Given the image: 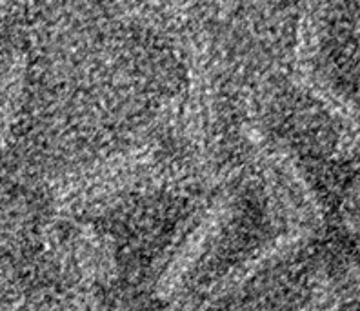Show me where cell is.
<instances>
[{
    "label": "cell",
    "instance_id": "obj_6",
    "mask_svg": "<svg viewBox=\"0 0 360 311\" xmlns=\"http://www.w3.org/2000/svg\"><path fill=\"white\" fill-rule=\"evenodd\" d=\"M0 311H33L26 298H15L11 303H6L0 306Z\"/></svg>",
    "mask_w": 360,
    "mask_h": 311
},
{
    "label": "cell",
    "instance_id": "obj_8",
    "mask_svg": "<svg viewBox=\"0 0 360 311\" xmlns=\"http://www.w3.org/2000/svg\"><path fill=\"white\" fill-rule=\"evenodd\" d=\"M353 201H355L356 208H359V210H360V188L355 189V195H353Z\"/></svg>",
    "mask_w": 360,
    "mask_h": 311
},
{
    "label": "cell",
    "instance_id": "obj_9",
    "mask_svg": "<svg viewBox=\"0 0 360 311\" xmlns=\"http://www.w3.org/2000/svg\"><path fill=\"white\" fill-rule=\"evenodd\" d=\"M0 2H2V0H0Z\"/></svg>",
    "mask_w": 360,
    "mask_h": 311
},
{
    "label": "cell",
    "instance_id": "obj_1",
    "mask_svg": "<svg viewBox=\"0 0 360 311\" xmlns=\"http://www.w3.org/2000/svg\"><path fill=\"white\" fill-rule=\"evenodd\" d=\"M231 219V208L228 201L215 202L210 210L202 213L195 228L189 229L176 250L169 255L162 273L158 275L155 284V295L160 300H172L180 288L184 286L195 267L202 262L206 251L222 235L224 228Z\"/></svg>",
    "mask_w": 360,
    "mask_h": 311
},
{
    "label": "cell",
    "instance_id": "obj_4",
    "mask_svg": "<svg viewBox=\"0 0 360 311\" xmlns=\"http://www.w3.org/2000/svg\"><path fill=\"white\" fill-rule=\"evenodd\" d=\"M344 286H338L331 281H322L313 289L308 303H304L295 311H340L347 298Z\"/></svg>",
    "mask_w": 360,
    "mask_h": 311
},
{
    "label": "cell",
    "instance_id": "obj_5",
    "mask_svg": "<svg viewBox=\"0 0 360 311\" xmlns=\"http://www.w3.org/2000/svg\"><path fill=\"white\" fill-rule=\"evenodd\" d=\"M11 272H13V269H11V264H9L4 257H0V295L4 293L6 286L11 281Z\"/></svg>",
    "mask_w": 360,
    "mask_h": 311
},
{
    "label": "cell",
    "instance_id": "obj_2",
    "mask_svg": "<svg viewBox=\"0 0 360 311\" xmlns=\"http://www.w3.org/2000/svg\"><path fill=\"white\" fill-rule=\"evenodd\" d=\"M315 229H311L309 226H302V224H295L284 233H278L277 237L271 239L268 244L260 246L255 253L238 262L237 266H233L228 273L220 277L219 281L213 282L206 291L202 307L213 306V304L238 293L251 281L259 279L262 273L291 259L293 255L302 251L309 244V241L315 237Z\"/></svg>",
    "mask_w": 360,
    "mask_h": 311
},
{
    "label": "cell",
    "instance_id": "obj_3",
    "mask_svg": "<svg viewBox=\"0 0 360 311\" xmlns=\"http://www.w3.org/2000/svg\"><path fill=\"white\" fill-rule=\"evenodd\" d=\"M24 68L18 57H0V146L4 142L9 124L17 111Z\"/></svg>",
    "mask_w": 360,
    "mask_h": 311
},
{
    "label": "cell",
    "instance_id": "obj_7",
    "mask_svg": "<svg viewBox=\"0 0 360 311\" xmlns=\"http://www.w3.org/2000/svg\"><path fill=\"white\" fill-rule=\"evenodd\" d=\"M200 310H202V307H198L195 303H189L188 306L182 307V311H200Z\"/></svg>",
    "mask_w": 360,
    "mask_h": 311
}]
</instances>
